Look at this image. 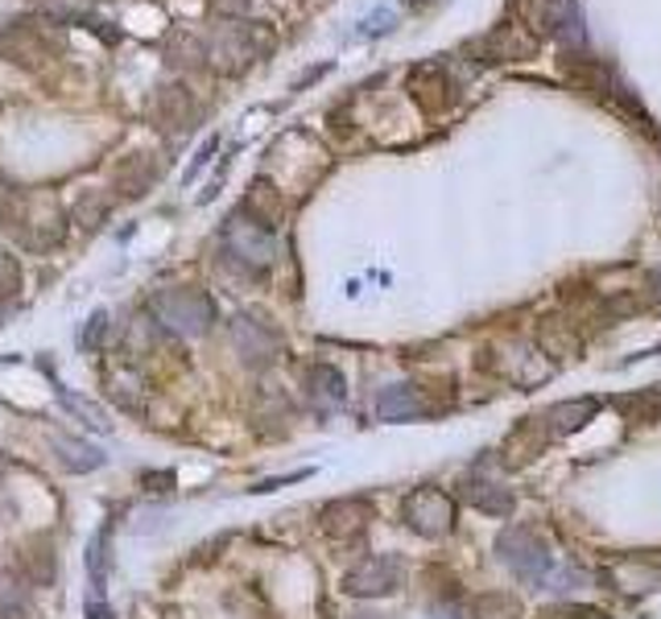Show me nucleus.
Returning <instances> with one entry per match:
<instances>
[{"instance_id": "obj_1", "label": "nucleus", "mask_w": 661, "mask_h": 619, "mask_svg": "<svg viewBox=\"0 0 661 619\" xmlns=\"http://www.w3.org/2000/svg\"><path fill=\"white\" fill-rule=\"evenodd\" d=\"M153 318L162 322L166 331L182 335V339H199L216 327V302L211 293L194 286H178V289H158L153 302H149Z\"/></svg>"}, {"instance_id": "obj_2", "label": "nucleus", "mask_w": 661, "mask_h": 619, "mask_svg": "<svg viewBox=\"0 0 661 619\" xmlns=\"http://www.w3.org/2000/svg\"><path fill=\"white\" fill-rule=\"evenodd\" d=\"M223 252L244 273H264L278 260V236H273V228H264V223H257V219L244 216L236 207L232 216H228V223H223Z\"/></svg>"}, {"instance_id": "obj_3", "label": "nucleus", "mask_w": 661, "mask_h": 619, "mask_svg": "<svg viewBox=\"0 0 661 619\" xmlns=\"http://www.w3.org/2000/svg\"><path fill=\"white\" fill-rule=\"evenodd\" d=\"M269 46H273L269 29L257 26V21H240V26H223L203 50H207V58H211V67L236 74V71H244L249 62H257Z\"/></svg>"}, {"instance_id": "obj_4", "label": "nucleus", "mask_w": 661, "mask_h": 619, "mask_svg": "<svg viewBox=\"0 0 661 619\" xmlns=\"http://www.w3.org/2000/svg\"><path fill=\"white\" fill-rule=\"evenodd\" d=\"M497 553H500V562L509 566L517 578H525V582H542L545 570L554 566L550 546H545L533 529H504L497 541Z\"/></svg>"}, {"instance_id": "obj_5", "label": "nucleus", "mask_w": 661, "mask_h": 619, "mask_svg": "<svg viewBox=\"0 0 661 619\" xmlns=\"http://www.w3.org/2000/svg\"><path fill=\"white\" fill-rule=\"evenodd\" d=\"M401 517L418 537H447L455 529V500L442 488H418L405 496Z\"/></svg>"}, {"instance_id": "obj_6", "label": "nucleus", "mask_w": 661, "mask_h": 619, "mask_svg": "<svg viewBox=\"0 0 661 619\" xmlns=\"http://www.w3.org/2000/svg\"><path fill=\"white\" fill-rule=\"evenodd\" d=\"M401 578H405V562L397 553H377V558H364L355 570H348L343 591L355 599H377V595H393Z\"/></svg>"}, {"instance_id": "obj_7", "label": "nucleus", "mask_w": 661, "mask_h": 619, "mask_svg": "<svg viewBox=\"0 0 661 619\" xmlns=\"http://www.w3.org/2000/svg\"><path fill=\"white\" fill-rule=\"evenodd\" d=\"M232 343L240 351V360L249 368H269L281 356V335L273 327L257 322L252 315H236L232 318Z\"/></svg>"}, {"instance_id": "obj_8", "label": "nucleus", "mask_w": 661, "mask_h": 619, "mask_svg": "<svg viewBox=\"0 0 661 619\" xmlns=\"http://www.w3.org/2000/svg\"><path fill=\"white\" fill-rule=\"evenodd\" d=\"M59 33L54 29H42V26H9L0 29V50L13 58V62H21V67H38V62H46L50 54H59Z\"/></svg>"}, {"instance_id": "obj_9", "label": "nucleus", "mask_w": 661, "mask_h": 619, "mask_svg": "<svg viewBox=\"0 0 661 619\" xmlns=\"http://www.w3.org/2000/svg\"><path fill=\"white\" fill-rule=\"evenodd\" d=\"M410 87H413V100L422 103L427 112H442L459 96V79L451 74L447 62H422V67H413Z\"/></svg>"}, {"instance_id": "obj_10", "label": "nucleus", "mask_w": 661, "mask_h": 619, "mask_svg": "<svg viewBox=\"0 0 661 619\" xmlns=\"http://www.w3.org/2000/svg\"><path fill=\"white\" fill-rule=\"evenodd\" d=\"M153 120H158V129L174 132V137H182L187 129H194V120H199V103H194V96L187 91V83H162L158 87Z\"/></svg>"}, {"instance_id": "obj_11", "label": "nucleus", "mask_w": 661, "mask_h": 619, "mask_svg": "<svg viewBox=\"0 0 661 619\" xmlns=\"http://www.w3.org/2000/svg\"><path fill=\"white\" fill-rule=\"evenodd\" d=\"M158 178H162V166H158L153 153H129L112 170V190H117L120 199H141V194H149V190L158 187Z\"/></svg>"}, {"instance_id": "obj_12", "label": "nucleus", "mask_w": 661, "mask_h": 619, "mask_svg": "<svg viewBox=\"0 0 661 619\" xmlns=\"http://www.w3.org/2000/svg\"><path fill=\"white\" fill-rule=\"evenodd\" d=\"M368 520H372V505H368L364 496L331 500V505L323 508V533H327V537H339V541H348V537H360V533H364Z\"/></svg>"}, {"instance_id": "obj_13", "label": "nucleus", "mask_w": 661, "mask_h": 619, "mask_svg": "<svg viewBox=\"0 0 661 619\" xmlns=\"http://www.w3.org/2000/svg\"><path fill=\"white\" fill-rule=\"evenodd\" d=\"M542 26L550 29V38H559L562 46H583V13H579V0H545L542 4Z\"/></svg>"}, {"instance_id": "obj_14", "label": "nucleus", "mask_w": 661, "mask_h": 619, "mask_svg": "<svg viewBox=\"0 0 661 619\" xmlns=\"http://www.w3.org/2000/svg\"><path fill=\"white\" fill-rule=\"evenodd\" d=\"M17 575L26 578L30 587H54V578H59V553L50 541H30V546L17 553Z\"/></svg>"}, {"instance_id": "obj_15", "label": "nucleus", "mask_w": 661, "mask_h": 619, "mask_svg": "<svg viewBox=\"0 0 661 619\" xmlns=\"http://www.w3.org/2000/svg\"><path fill=\"white\" fill-rule=\"evenodd\" d=\"M377 418H381V421L427 418L422 389H413V385H389V389H381V397H377Z\"/></svg>"}, {"instance_id": "obj_16", "label": "nucleus", "mask_w": 661, "mask_h": 619, "mask_svg": "<svg viewBox=\"0 0 661 619\" xmlns=\"http://www.w3.org/2000/svg\"><path fill=\"white\" fill-rule=\"evenodd\" d=\"M307 392H310V405L319 409V413H331L343 405L348 397V385H343V372L331 368V363H314L307 372Z\"/></svg>"}, {"instance_id": "obj_17", "label": "nucleus", "mask_w": 661, "mask_h": 619, "mask_svg": "<svg viewBox=\"0 0 661 619\" xmlns=\"http://www.w3.org/2000/svg\"><path fill=\"white\" fill-rule=\"evenodd\" d=\"M463 496H468L471 508H480L488 517H509L517 508L513 491L492 483V479H468V483H463Z\"/></svg>"}, {"instance_id": "obj_18", "label": "nucleus", "mask_w": 661, "mask_h": 619, "mask_svg": "<svg viewBox=\"0 0 661 619\" xmlns=\"http://www.w3.org/2000/svg\"><path fill=\"white\" fill-rule=\"evenodd\" d=\"M50 447H54V455H59L62 467H67V471H74V476L100 471L103 459H108L100 447H91V442H79V438H54Z\"/></svg>"}, {"instance_id": "obj_19", "label": "nucleus", "mask_w": 661, "mask_h": 619, "mask_svg": "<svg viewBox=\"0 0 661 619\" xmlns=\"http://www.w3.org/2000/svg\"><path fill=\"white\" fill-rule=\"evenodd\" d=\"M475 50H480L475 62H509L517 54H529V42H521V33L513 26H500L488 33L484 42H475Z\"/></svg>"}, {"instance_id": "obj_20", "label": "nucleus", "mask_w": 661, "mask_h": 619, "mask_svg": "<svg viewBox=\"0 0 661 619\" xmlns=\"http://www.w3.org/2000/svg\"><path fill=\"white\" fill-rule=\"evenodd\" d=\"M595 413H600V401H595V397H588V401L554 405V409L545 413V421H550V430H554V433H571V430H583L588 421H595Z\"/></svg>"}, {"instance_id": "obj_21", "label": "nucleus", "mask_w": 661, "mask_h": 619, "mask_svg": "<svg viewBox=\"0 0 661 619\" xmlns=\"http://www.w3.org/2000/svg\"><path fill=\"white\" fill-rule=\"evenodd\" d=\"M30 607V582L21 575H0V619H26Z\"/></svg>"}, {"instance_id": "obj_22", "label": "nucleus", "mask_w": 661, "mask_h": 619, "mask_svg": "<svg viewBox=\"0 0 661 619\" xmlns=\"http://www.w3.org/2000/svg\"><path fill=\"white\" fill-rule=\"evenodd\" d=\"M74 223L79 228H88V231H96L100 223H108V199H103L100 190H88V194H79L74 199Z\"/></svg>"}, {"instance_id": "obj_23", "label": "nucleus", "mask_w": 661, "mask_h": 619, "mask_svg": "<svg viewBox=\"0 0 661 619\" xmlns=\"http://www.w3.org/2000/svg\"><path fill=\"white\" fill-rule=\"evenodd\" d=\"M108 339H112V315H108V310H96V315L83 322L79 347H83V351H100V347H108Z\"/></svg>"}, {"instance_id": "obj_24", "label": "nucleus", "mask_w": 661, "mask_h": 619, "mask_svg": "<svg viewBox=\"0 0 661 619\" xmlns=\"http://www.w3.org/2000/svg\"><path fill=\"white\" fill-rule=\"evenodd\" d=\"M103 541H108V529H100V533L88 541V578L96 591H103V582H108V562H103L108 553H103Z\"/></svg>"}, {"instance_id": "obj_25", "label": "nucleus", "mask_w": 661, "mask_h": 619, "mask_svg": "<svg viewBox=\"0 0 661 619\" xmlns=\"http://www.w3.org/2000/svg\"><path fill=\"white\" fill-rule=\"evenodd\" d=\"M59 401L67 413H79L83 418V426H91V430H108V418H103V409H96L91 401H83V397H71V392H59Z\"/></svg>"}, {"instance_id": "obj_26", "label": "nucleus", "mask_w": 661, "mask_h": 619, "mask_svg": "<svg viewBox=\"0 0 661 619\" xmlns=\"http://www.w3.org/2000/svg\"><path fill=\"white\" fill-rule=\"evenodd\" d=\"M17 289H21V264H17V257L0 252V306L17 298Z\"/></svg>"}, {"instance_id": "obj_27", "label": "nucleus", "mask_w": 661, "mask_h": 619, "mask_svg": "<svg viewBox=\"0 0 661 619\" xmlns=\"http://www.w3.org/2000/svg\"><path fill=\"white\" fill-rule=\"evenodd\" d=\"M393 21H397L393 9H377L372 17H364V21H360L355 38H377V33H389V29H393Z\"/></svg>"}, {"instance_id": "obj_28", "label": "nucleus", "mask_w": 661, "mask_h": 619, "mask_svg": "<svg viewBox=\"0 0 661 619\" xmlns=\"http://www.w3.org/2000/svg\"><path fill=\"white\" fill-rule=\"evenodd\" d=\"M542 619H608L603 611L595 607H574V603H562V607H545Z\"/></svg>"}, {"instance_id": "obj_29", "label": "nucleus", "mask_w": 661, "mask_h": 619, "mask_svg": "<svg viewBox=\"0 0 661 619\" xmlns=\"http://www.w3.org/2000/svg\"><path fill=\"white\" fill-rule=\"evenodd\" d=\"M207 4H211V13H220V17H244L252 0H207Z\"/></svg>"}, {"instance_id": "obj_30", "label": "nucleus", "mask_w": 661, "mask_h": 619, "mask_svg": "<svg viewBox=\"0 0 661 619\" xmlns=\"http://www.w3.org/2000/svg\"><path fill=\"white\" fill-rule=\"evenodd\" d=\"M141 483H146L149 491H166V488H174V471H146Z\"/></svg>"}, {"instance_id": "obj_31", "label": "nucleus", "mask_w": 661, "mask_h": 619, "mask_svg": "<svg viewBox=\"0 0 661 619\" xmlns=\"http://www.w3.org/2000/svg\"><path fill=\"white\" fill-rule=\"evenodd\" d=\"M216 149H220V141L211 137V141H207L203 149H199V158H194V166H191V170H187V182H191L194 173H199V170H203V166H207V161H211V153H216Z\"/></svg>"}, {"instance_id": "obj_32", "label": "nucleus", "mask_w": 661, "mask_h": 619, "mask_svg": "<svg viewBox=\"0 0 661 619\" xmlns=\"http://www.w3.org/2000/svg\"><path fill=\"white\" fill-rule=\"evenodd\" d=\"M88 619H112V607L108 603H88V611H83Z\"/></svg>"}, {"instance_id": "obj_33", "label": "nucleus", "mask_w": 661, "mask_h": 619, "mask_svg": "<svg viewBox=\"0 0 661 619\" xmlns=\"http://www.w3.org/2000/svg\"><path fill=\"white\" fill-rule=\"evenodd\" d=\"M653 286H658V293H661V269H658V273H653Z\"/></svg>"}, {"instance_id": "obj_34", "label": "nucleus", "mask_w": 661, "mask_h": 619, "mask_svg": "<svg viewBox=\"0 0 661 619\" xmlns=\"http://www.w3.org/2000/svg\"><path fill=\"white\" fill-rule=\"evenodd\" d=\"M0 483H4V462H0Z\"/></svg>"}]
</instances>
